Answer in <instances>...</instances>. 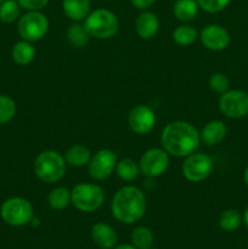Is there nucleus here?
<instances>
[{"instance_id": "cd10ccee", "label": "nucleus", "mask_w": 248, "mask_h": 249, "mask_svg": "<svg viewBox=\"0 0 248 249\" xmlns=\"http://www.w3.org/2000/svg\"><path fill=\"white\" fill-rule=\"evenodd\" d=\"M16 102L11 97L0 95V125L9 123L16 114Z\"/></svg>"}, {"instance_id": "4468645a", "label": "nucleus", "mask_w": 248, "mask_h": 249, "mask_svg": "<svg viewBox=\"0 0 248 249\" xmlns=\"http://www.w3.org/2000/svg\"><path fill=\"white\" fill-rule=\"evenodd\" d=\"M90 235H91L92 242L101 249H113L118 242L116 230L106 223L94 224Z\"/></svg>"}, {"instance_id": "6ab92c4d", "label": "nucleus", "mask_w": 248, "mask_h": 249, "mask_svg": "<svg viewBox=\"0 0 248 249\" xmlns=\"http://www.w3.org/2000/svg\"><path fill=\"white\" fill-rule=\"evenodd\" d=\"M11 55L12 60H14L17 65L28 66L29 63L33 62L34 58H35L36 51L31 41L21 40L17 41V43L12 46Z\"/></svg>"}, {"instance_id": "f8f14e48", "label": "nucleus", "mask_w": 248, "mask_h": 249, "mask_svg": "<svg viewBox=\"0 0 248 249\" xmlns=\"http://www.w3.org/2000/svg\"><path fill=\"white\" fill-rule=\"evenodd\" d=\"M128 124L138 135H147L156 125V113L146 105H136L128 114Z\"/></svg>"}, {"instance_id": "72a5a7b5", "label": "nucleus", "mask_w": 248, "mask_h": 249, "mask_svg": "<svg viewBox=\"0 0 248 249\" xmlns=\"http://www.w3.org/2000/svg\"><path fill=\"white\" fill-rule=\"evenodd\" d=\"M242 219H243V223H245V225L248 228V207L245 209V212H243Z\"/></svg>"}, {"instance_id": "423d86ee", "label": "nucleus", "mask_w": 248, "mask_h": 249, "mask_svg": "<svg viewBox=\"0 0 248 249\" xmlns=\"http://www.w3.org/2000/svg\"><path fill=\"white\" fill-rule=\"evenodd\" d=\"M0 216L11 226H23L31 223L34 209L31 202L23 197H11L0 207Z\"/></svg>"}, {"instance_id": "7c9ffc66", "label": "nucleus", "mask_w": 248, "mask_h": 249, "mask_svg": "<svg viewBox=\"0 0 248 249\" xmlns=\"http://www.w3.org/2000/svg\"><path fill=\"white\" fill-rule=\"evenodd\" d=\"M17 2L27 11H40L49 4V0H17Z\"/></svg>"}, {"instance_id": "6e6552de", "label": "nucleus", "mask_w": 248, "mask_h": 249, "mask_svg": "<svg viewBox=\"0 0 248 249\" xmlns=\"http://www.w3.org/2000/svg\"><path fill=\"white\" fill-rule=\"evenodd\" d=\"M214 168L213 158L206 153L194 152L185 157L181 172L186 180L191 182L204 181L212 174Z\"/></svg>"}, {"instance_id": "4be33fe9", "label": "nucleus", "mask_w": 248, "mask_h": 249, "mask_svg": "<svg viewBox=\"0 0 248 249\" xmlns=\"http://www.w3.org/2000/svg\"><path fill=\"white\" fill-rule=\"evenodd\" d=\"M114 172H116L117 177L123 181H134L141 173L139 163H136L131 158H123V160H118Z\"/></svg>"}, {"instance_id": "5701e85b", "label": "nucleus", "mask_w": 248, "mask_h": 249, "mask_svg": "<svg viewBox=\"0 0 248 249\" xmlns=\"http://www.w3.org/2000/svg\"><path fill=\"white\" fill-rule=\"evenodd\" d=\"M218 223L221 230L226 231V232H233L240 228L241 224L243 223V219L237 209L230 208L221 212Z\"/></svg>"}, {"instance_id": "ddd939ff", "label": "nucleus", "mask_w": 248, "mask_h": 249, "mask_svg": "<svg viewBox=\"0 0 248 249\" xmlns=\"http://www.w3.org/2000/svg\"><path fill=\"white\" fill-rule=\"evenodd\" d=\"M202 45L211 51H223L230 45L231 36L221 24H208L199 33Z\"/></svg>"}, {"instance_id": "20e7f679", "label": "nucleus", "mask_w": 248, "mask_h": 249, "mask_svg": "<svg viewBox=\"0 0 248 249\" xmlns=\"http://www.w3.org/2000/svg\"><path fill=\"white\" fill-rule=\"evenodd\" d=\"M84 27L90 38L106 40L116 36L119 29V21L114 12L107 9H96L84 19Z\"/></svg>"}, {"instance_id": "7ed1b4c3", "label": "nucleus", "mask_w": 248, "mask_h": 249, "mask_svg": "<svg viewBox=\"0 0 248 249\" xmlns=\"http://www.w3.org/2000/svg\"><path fill=\"white\" fill-rule=\"evenodd\" d=\"M66 163L65 156L53 150H46L39 153L33 163V170L35 177L40 181L53 184L65 177Z\"/></svg>"}, {"instance_id": "f3484780", "label": "nucleus", "mask_w": 248, "mask_h": 249, "mask_svg": "<svg viewBox=\"0 0 248 249\" xmlns=\"http://www.w3.org/2000/svg\"><path fill=\"white\" fill-rule=\"evenodd\" d=\"M62 10L72 21H83L90 14V0H62Z\"/></svg>"}, {"instance_id": "9d476101", "label": "nucleus", "mask_w": 248, "mask_h": 249, "mask_svg": "<svg viewBox=\"0 0 248 249\" xmlns=\"http://www.w3.org/2000/svg\"><path fill=\"white\" fill-rule=\"evenodd\" d=\"M169 153L163 147L150 148L143 152L139 160L140 172L151 179L160 177L169 167Z\"/></svg>"}, {"instance_id": "b1692460", "label": "nucleus", "mask_w": 248, "mask_h": 249, "mask_svg": "<svg viewBox=\"0 0 248 249\" xmlns=\"http://www.w3.org/2000/svg\"><path fill=\"white\" fill-rule=\"evenodd\" d=\"M198 32L196 28L189 24H182L177 27L173 32V40L180 46H189L194 44L198 38Z\"/></svg>"}, {"instance_id": "2eb2a0df", "label": "nucleus", "mask_w": 248, "mask_h": 249, "mask_svg": "<svg viewBox=\"0 0 248 249\" xmlns=\"http://www.w3.org/2000/svg\"><path fill=\"white\" fill-rule=\"evenodd\" d=\"M159 31V19L151 11H143L135 21V32L141 39H152Z\"/></svg>"}, {"instance_id": "c85d7f7f", "label": "nucleus", "mask_w": 248, "mask_h": 249, "mask_svg": "<svg viewBox=\"0 0 248 249\" xmlns=\"http://www.w3.org/2000/svg\"><path fill=\"white\" fill-rule=\"evenodd\" d=\"M209 88L213 90L216 94H224L229 90L230 88V79L228 78V75L224 74V73H214L209 77L208 80Z\"/></svg>"}, {"instance_id": "f257e3e1", "label": "nucleus", "mask_w": 248, "mask_h": 249, "mask_svg": "<svg viewBox=\"0 0 248 249\" xmlns=\"http://www.w3.org/2000/svg\"><path fill=\"white\" fill-rule=\"evenodd\" d=\"M199 142V131L192 124L184 121L170 122L160 134L162 147L174 157H187L198 148Z\"/></svg>"}, {"instance_id": "f03ea898", "label": "nucleus", "mask_w": 248, "mask_h": 249, "mask_svg": "<svg viewBox=\"0 0 248 249\" xmlns=\"http://www.w3.org/2000/svg\"><path fill=\"white\" fill-rule=\"evenodd\" d=\"M146 196L139 187L126 185L116 192L111 202V213L122 224H135L146 213Z\"/></svg>"}, {"instance_id": "393cba45", "label": "nucleus", "mask_w": 248, "mask_h": 249, "mask_svg": "<svg viewBox=\"0 0 248 249\" xmlns=\"http://www.w3.org/2000/svg\"><path fill=\"white\" fill-rule=\"evenodd\" d=\"M67 39L73 46L75 48H84L90 40L89 33L85 29L84 24H80L78 22L71 24L67 29Z\"/></svg>"}, {"instance_id": "0eeeda50", "label": "nucleus", "mask_w": 248, "mask_h": 249, "mask_svg": "<svg viewBox=\"0 0 248 249\" xmlns=\"http://www.w3.org/2000/svg\"><path fill=\"white\" fill-rule=\"evenodd\" d=\"M17 31L23 40L38 41L48 33L49 18L40 11H28L19 17Z\"/></svg>"}, {"instance_id": "a878e982", "label": "nucleus", "mask_w": 248, "mask_h": 249, "mask_svg": "<svg viewBox=\"0 0 248 249\" xmlns=\"http://www.w3.org/2000/svg\"><path fill=\"white\" fill-rule=\"evenodd\" d=\"M131 242L138 249H151L153 233L147 226H136L131 232Z\"/></svg>"}, {"instance_id": "f704fd0d", "label": "nucleus", "mask_w": 248, "mask_h": 249, "mask_svg": "<svg viewBox=\"0 0 248 249\" xmlns=\"http://www.w3.org/2000/svg\"><path fill=\"white\" fill-rule=\"evenodd\" d=\"M31 224L32 226H33V228H36V226H39V224H40V219L39 218H35V216H33V219H32L31 220Z\"/></svg>"}, {"instance_id": "dca6fc26", "label": "nucleus", "mask_w": 248, "mask_h": 249, "mask_svg": "<svg viewBox=\"0 0 248 249\" xmlns=\"http://www.w3.org/2000/svg\"><path fill=\"white\" fill-rule=\"evenodd\" d=\"M226 134H228V128L225 123L219 119H214L203 126L199 135H201V140L207 146H215L226 138Z\"/></svg>"}, {"instance_id": "2f4dec72", "label": "nucleus", "mask_w": 248, "mask_h": 249, "mask_svg": "<svg viewBox=\"0 0 248 249\" xmlns=\"http://www.w3.org/2000/svg\"><path fill=\"white\" fill-rule=\"evenodd\" d=\"M131 4L139 10H146L152 6L156 2V0H130Z\"/></svg>"}, {"instance_id": "473e14b6", "label": "nucleus", "mask_w": 248, "mask_h": 249, "mask_svg": "<svg viewBox=\"0 0 248 249\" xmlns=\"http://www.w3.org/2000/svg\"><path fill=\"white\" fill-rule=\"evenodd\" d=\"M113 249H138L134 245H129V243H123V245L116 246Z\"/></svg>"}, {"instance_id": "bb28decb", "label": "nucleus", "mask_w": 248, "mask_h": 249, "mask_svg": "<svg viewBox=\"0 0 248 249\" xmlns=\"http://www.w3.org/2000/svg\"><path fill=\"white\" fill-rule=\"evenodd\" d=\"M19 9L17 0H4L0 5V19L4 23H12L19 17Z\"/></svg>"}, {"instance_id": "aec40b11", "label": "nucleus", "mask_w": 248, "mask_h": 249, "mask_svg": "<svg viewBox=\"0 0 248 249\" xmlns=\"http://www.w3.org/2000/svg\"><path fill=\"white\" fill-rule=\"evenodd\" d=\"M199 6L197 0H177L173 6V14L180 22H190L198 15Z\"/></svg>"}, {"instance_id": "39448f33", "label": "nucleus", "mask_w": 248, "mask_h": 249, "mask_svg": "<svg viewBox=\"0 0 248 249\" xmlns=\"http://www.w3.org/2000/svg\"><path fill=\"white\" fill-rule=\"evenodd\" d=\"M105 191L101 186L89 182H79L71 190V203L83 213H92L104 204Z\"/></svg>"}, {"instance_id": "c756f323", "label": "nucleus", "mask_w": 248, "mask_h": 249, "mask_svg": "<svg viewBox=\"0 0 248 249\" xmlns=\"http://www.w3.org/2000/svg\"><path fill=\"white\" fill-rule=\"evenodd\" d=\"M231 0H197L199 9L209 14H218L229 6Z\"/></svg>"}, {"instance_id": "412c9836", "label": "nucleus", "mask_w": 248, "mask_h": 249, "mask_svg": "<svg viewBox=\"0 0 248 249\" xmlns=\"http://www.w3.org/2000/svg\"><path fill=\"white\" fill-rule=\"evenodd\" d=\"M48 204L53 211H62L71 204V190L65 186H57L48 195Z\"/></svg>"}, {"instance_id": "a211bd4d", "label": "nucleus", "mask_w": 248, "mask_h": 249, "mask_svg": "<svg viewBox=\"0 0 248 249\" xmlns=\"http://www.w3.org/2000/svg\"><path fill=\"white\" fill-rule=\"evenodd\" d=\"M66 163L73 168H82L89 164L91 160V152L84 145H73L66 151L65 155Z\"/></svg>"}, {"instance_id": "9b49d317", "label": "nucleus", "mask_w": 248, "mask_h": 249, "mask_svg": "<svg viewBox=\"0 0 248 249\" xmlns=\"http://www.w3.org/2000/svg\"><path fill=\"white\" fill-rule=\"evenodd\" d=\"M118 160L117 155L112 150L102 148L99 150L94 156H91L89 164H88V173L90 178L94 180H105L114 172Z\"/></svg>"}, {"instance_id": "1a4fd4ad", "label": "nucleus", "mask_w": 248, "mask_h": 249, "mask_svg": "<svg viewBox=\"0 0 248 249\" xmlns=\"http://www.w3.org/2000/svg\"><path fill=\"white\" fill-rule=\"evenodd\" d=\"M219 109L228 118H245L248 116V94L243 90L229 89L219 97Z\"/></svg>"}, {"instance_id": "c9c22d12", "label": "nucleus", "mask_w": 248, "mask_h": 249, "mask_svg": "<svg viewBox=\"0 0 248 249\" xmlns=\"http://www.w3.org/2000/svg\"><path fill=\"white\" fill-rule=\"evenodd\" d=\"M243 181H245L246 186L248 187V165L246 167V169L243 170Z\"/></svg>"}, {"instance_id": "e433bc0d", "label": "nucleus", "mask_w": 248, "mask_h": 249, "mask_svg": "<svg viewBox=\"0 0 248 249\" xmlns=\"http://www.w3.org/2000/svg\"><path fill=\"white\" fill-rule=\"evenodd\" d=\"M2 1H4V0H0V5H1V2H2Z\"/></svg>"}]
</instances>
